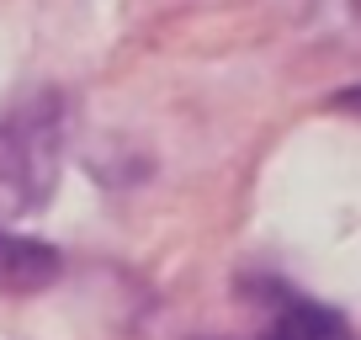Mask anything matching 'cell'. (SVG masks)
I'll list each match as a JSON object with an SVG mask.
<instances>
[{"instance_id": "1", "label": "cell", "mask_w": 361, "mask_h": 340, "mask_svg": "<svg viewBox=\"0 0 361 340\" xmlns=\"http://www.w3.org/2000/svg\"><path fill=\"white\" fill-rule=\"evenodd\" d=\"M64 165V102L54 91L0 117V213L22 218L54 197Z\"/></svg>"}, {"instance_id": "2", "label": "cell", "mask_w": 361, "mask_h": 340, "mask_svg": "<svg viewBox=\"0 0 361 340\" xmlns=\"http://www.w3.org/2000/svg\"><path fill=\"white\" fill-rule=\"evenodd\" d=\"M255 340H350V324L335 314V308L314 303L303 293H287L276 287L266 303V319H260Z\"/></svg>"}, {"instance_id": "3", "label": "cell", "mask_w": 361, "mask_h": 340, "mask_svg": "<svg viewBox=\"0 0 361 340\" xmlns=\"http://www.w3.org/2000/svg\"><path fill=\"white\" fill-rule=\"evenodd\" d=\"M48 282H59V250L43 245V239L0 229V293L27 298V293H43Z\"/></svg>"}, {"instance_id": "4", "label": "cell", "mask_w": 361, "mask_h": 340, "mask_svg": "<svg viewBox=\"0 0 361 340\" xmlns=\"http://www.w3.org/2000/svg\"><path fill=\"white\" fill-rule=\"evenodd\" d=\"M350 6H356V16H361V0H350Z\"/></svg>"}]
</instances>
